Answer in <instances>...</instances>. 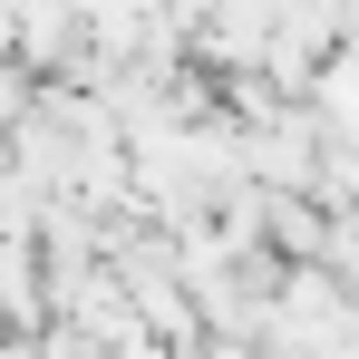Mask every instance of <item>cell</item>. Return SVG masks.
Listing matches in <instances>:
<instances>
[{"label":"cell","instance_id":"obj_1","mask_svg":"<svg viewBox=\"0 0 359 359\" xmlns=\"http://www.w3.org/2000/svg\"><path fill=\"white\" fill-rule=\"evenodd\" d=\"M39 311H49V292H39V243H29V233H0V320L29 330Z\"/></svg>","mask_w":359,"mask_h":359}]
</instances>
